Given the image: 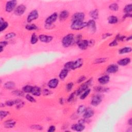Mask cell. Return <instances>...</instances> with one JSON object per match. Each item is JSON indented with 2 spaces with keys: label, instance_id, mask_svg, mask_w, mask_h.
<instances>
[{
  "label": "cell",
  "instance_id": "obj_50",
  "mask_svg": "<svg viewBox=\"0 0 132 132\" xmlns=\"http://www.w3.org/2000/svg\"><path fill=\"white\" fill-rule=\"evenodd\" d=\"M118 44V41L116 39H115L112 41V42H110L109 43V47H116V46H117Z\"/></svg>",
  "mask_w": 132,
  "mask_h": 132
},
{
  "label": "cell",
  "instance_id": "obj_45",
  "mask_svg": "<svg viewBox=\"0 0 132 132\" xmlns=\"http://www.w3.org/2000/svg\"><path fill=\"white\" fill-rule=\"evenodd\" d=\"M31 129L41 131V130H43V127L42 126L40 125L34 124V125H32L31 126Z\"/></svg>",
  "mask_w": 132,
  "mask_h": 132
},
{
  "label": "cell",
  "instance_id": "obj_39",
  "mask_svg": "<svg viewBox=\"0 0 132 132\" xmlns=\"http://www.w3.org/2000/svg\"><path fill=\"white\" fill-rule=\"evenodd\" d=\"M73 62L74 61H70L67 62V63H66L64 65V68L69 70V71L70 70H72Z\"/></svg>",
  "mask_w": 132,
  "mask_h": 132
},
{
  "label": "cell",
  "instance_id": "obj_32",
  "mask_svg": "<svg viewBox=\"0 0 132 132\" xmlns=\"http://www.w3.org/2000/svg\"><path fill=\"white\" fill-rule=\"evenodd\" d=\"M91 92V89H87V90H86L85 91H84L83 92H82L81 95H80V98L81 100H84V99L87 97L88 96V95L89 94V93H90Z\"/></svg>",
  "mask_w": 132,
  "mask_h": 132
},
{
  "label": "cell",
  "instance_id": "obj_11",
  "mask_svg": "<svg viewBox=\"0 0 132 132\" xmlns=\"http://www.w3.org/2000/svg\"><path fill=\"white\" fill-rule=\"evenodd\" d=\"M39 39L41 42L43 43H50L53 39V37L51 36H48L45 35H40L39 36Z\"/></svg>",
  "mask_w": 132,
  "mask_h": 132
},
{
  "label": "cell",
  "instance_id": "obj_7",
  "mask_svg": "<svg viewBox=\"0 0 132 132\" xmlns=\"http://www.w3.org/2000/svg\"><path fill=\"white\" fill-rule=\"evenodd\" d=\"M102 101V97L101 95L96 94L92 97V100L91 101V105H92L93 106L96 107L99 105H100Z\"/></svg>",
  "mask_w": 132,
  "mask_h": 132
},
{
  "label": "cell",
  "instance_id": "obj_30",
  "mask_svg": "<svg viewBox=\"0 0 132 132\" xmlns=\"http://www.w3.org/2000/svg\"><path fill=\"white\" fill-rule=\"evenodd\" d=\"M108 22L110 24H114L117 23L118 22V19L116 16H111L108 18Z\"/></svg>",
  "mask_w": 132,
  "mask_h": 132
},
{
  "label": "cell",
  "instance_id": "obj_53",
  "mask_svg": "<svg viewBox=\"0 0 132 132\" xmlns=\"http://www.w3.org/2000/svg\"><path fill=\"white\" fill-rule=\"evenodd\" d=\"M86 79V77L85 76H82L77 80V83H81L82 82H84Z\"/></svg>",
  "mask_w": 132,
  "mask_h": 132
},
{
  "label": "cell",
  "instance_id": "obj_42",
  "mask_svg": "<svg viewBox=\"0 0 132 132\" xmlns=\"http://www.w3.org/2000/svg\"><path fill=\"white\" fill-rule=\"evenodd\" d=\"M9 114V111L4 110H1L0 111V118H1V120H2L3 119H4V118L7 117Z\"/></svg>",
  "mask_w": 132,
  "mask_h": 132
},
{
  "label": "cell",
  "instance_id": "obj_40",
  "mask_svg": "<svg viewBox=\"0 0 132 132\" xmlns=\"http://www.w3.org/2000/svg\"><path fill=\"white\" fill-rule=\"evenodd\" d=\"M16 36V34L14 32H10L7 34L5 36V38L6 40H9L14 38V37Z\"/></svg>",
  "mask_w": 132,
  "mask_h": 132
},
{
  "label": "cell",
  "instance_id": "obj_3",
  "mask_svg": "<svg viewBox=\"0 0 132 132\" xmlns=\"http://www.w3.org/2000/svg\"><path fill=\"white\" fill-rule=\"evenodd\" d=\"M92 81V78H91V79L88 80L87 81L84 82V83L82 84L80 87V88L76 90V94L77 96H80V95L84 91H85L86 90L88 89L89 86L91 84Z\"/></svg>",
  "mask_w": 132,
  "mask_h": 132
},
{
  "label": "cell",
  "instance_id": "obj_20",
  "mask_svg": "<svg viewBox=\"0 0 132 132\" xmlns=\"http://www.w3.org/2000/svg\"><path fill=\"white\" fill-rule=\"evenodd\" d=\"M131 60L130 58H123L121 59H120L118 61L117 64L119 66H125L127 65H129L131 63Z\"/></svg>",
  "mask_w": 132,
  "mask_h": 132
},
{
  "label": "cell",
  "instance_id": "obj_44",
  "mask_svg": "<svg viewBox=\"0 0 132 132\" xmlns=\"http://www.w3.org/2000/svg\"><path fill=\"white\" fill-rule=\"evenodd\" d=\"M25 98L26 100L29 101V102H32V103H35L36 102V99L33 97H32V96H31V95H30L29 94H27L26 95V96H25Z\"/></svg>",
  "mask_w": 132,
  "mask_h": 132
},
{
  "label": "cell",
  "instance_id": "obj_2",
  "mask_svg": "<svg viewBox=\"0 0 132 132\" xmlns=\"http://www.w3.org/2000/svg\"><path fill=\"white\" fill-rule=\"evenodd\" d=\"M87 27V22L84 21H73L71 25V28L74 31L81 30Z\"/></svg>",
  "mask_w": 132,
  "mask_h": 132
},
{
  "label": "cell",
  "instance_id": "obj_41",
  "mask_svg": "<svg viewBox=\"0 0 132 132\" xmlns=\"http://www.w3.org/2000/svg\"><path fill=\"white\" fill-rule=\"evenodd\" d=\"M7 44L8 42L6 41H2L0 42V53H2L4 49L7 46Z\"/></svg>",
  "mask_w": 132,
  "mask_h": 132
},
{
  "label": "cell",
  "instance_id": "obj_35",
  "mask_svg": "<svg viewBox=\"0 0 132 132\" xmlns=\"http://www.w3.org/2000/svg\"><path fill=\"white\" fill-rule=\"evenodd\" d=\"M86 109V107L84 105H80L78 106V108L77 109V113L78 115L84 114Z\"/></svg>",
  "mask_w": 132,
  "mask_h": 132
},
{
  "label": "cell",
  "instance_id": "obj_25",
  "mask_svg": "<svg viewBox=\"0 0 132 132\" xmlns=\"http://www.w3.org/2000/svg\"><path fill=\"white\" fill-rule=\"evenodd\" d=\"M16 84L14 82L12 81H8L6 83H5L4 85V88H6V89L8 90H12L15 87Z\"/></svg>",
  "mask_w": 132,
  "mask_h": 132
},
{
  "label": "cell",
  "instance_id": "obj_17",
  "mask_svg": "<svg viewBox=\"0 0 132 132\" xmlns=\"http://www.w3.org/2000/svg\"><path fill=\"white\" fill-rule=\"evenodd\" d=\"M83 64H84V61L82 59L79 58L76 60L75 61L73 62L72 70H75L78 68H81L82 66L83 65Z\"/></svg>",
  "mask_w": 132,
  "mask_h": 132
},
{
  "label": "cell",
  "instance_id": "obj_10",
  "mask_svg": "<svg viewBox=\"0 0 132 132\" xmlns=\"http://www.w3.org/2000/svg\"><path fill=\"white\" fill-rule=\"evenodd\" d=\"M26 7L23 4H21V5L18 6L15 9L14 13L16 16H20L24 14L25 11H26Z\"/></svg>",
  "mask_w": 132,
  "mask_h": 132
},
{
  "label": "cell",
  "instance_id": "obj_14",
  "mask_svg": "<svg viewBox=\"0 0 132 132\" xmlns=\"http://www.w3.org/2000/svg\"><path fill=\"white\" fill-rule=\"evenodd\" d=\"M59 84V80L57 78H53L49 81L48 83V86L50 89L56 88Z\"/></svg>",
  "mask_w": 132,
  "mask_h": 132
},
{
  "label": "cell",
  "instance_id": "obj_18",
  "mask_svg": "<svg viewBox=\"0 0 132 132\" xmlns=\"http://www.w3.org/2000/svg\"><path fill=\"white\" fill-rule=\"evenodd\" d=\"M85 126L84 124H75L71 126V129L73 131H75L77 132H82L85 130Z\"/></svg>",
  "mask_w": 132,
  "mask_h": 132
},
{
  "label": "cell",
  "instance_id": "obj_16",
  "mask_svg": "<svg viewBox=\"0 0 132 132\" xmlns=\"http://www.w3.org/2000/svg\"><path fill=\"white\" fill-rule=\"evenodd\" d=\"M110 81V77L108 75H103L98 78V82L101 85H105L108 84Z\"/></svg>",
  "mask_w": 132,
  "mask_h": 132
},
{
  "label": "cell",
  "instance_id": "obj_38",
  "mask_svg": "<svg viewBox=\"0 0 132 132\" xmlns=\"http://www.w3.org/2000/svg\"><path fill=\"white\" fill-rule=\"evenodd\" d=\"M12 93L14 94L15 96H18V97H24V92L23 91L20 90H15L12 91Z\"/></svg>",
  "mask_w": 132,
  "mask_h": 132
},
{
  "label": "cell",
  "instance_id": "obj_21",
  "mask_svg": "<svg viewBox=\"0 0 132 132\" xmlns=\"http://www.w3.org/2000/svg\"><path fill=\"white\" fill-rule=\"evenodd\" d=\"M69 16V13L68 11L65 10L60 12V13L58 16L59 19L60 21H65L67 19Z\"/></svg>",
  "mask_w": 132,
  "mask_h": 132
},
{
  "label": "cell",
  "instance_id": "obj_29",
  "mask_svg": "<svg viewBox=\"0 0 132 132\" xmlns=\"http://www.w3.org/2000/svg\"><path fill=\"white\" fill-rule=\"evenodd\" d=\"M15 105H16V109H18L22 108L25 104L24 102H23L22 100H21L20 99H19L15 100Z\"/></svg>",
  "mask_w": 132,
  "mask_h": 132
},
{
  "label": "cell",
  "instance_id": "obj_4",
  "mask_svg": "<svg viewBox=\"0 0 132 132\" xmlns=\"http://www.w3.org/2000/svg\"><path fill=\"white\" fill-rule=\"evenodd\" d=\"M39 17V13L38 10H33L29 14L27 17V21L28 23H31L33 21L37 19Z\"/></svg>",
  "mask_w": 132,
  "mask_h": 132
},
{
  "label": "cell",
  "instance_id": "obj_56",
  "mask_svg": "<svg viewBox=\"0 0 132 132\" xmlns=\"http://www.w3.org/2000/svg\"><path fill=\"white\" fill-rule=\"evenodd\" d=\"M59 103L60 104H63L64 103V99L63 98H60L59 99Z\"/></svg>",
  "mask_w": 132,
  "mask_h": 132
},
{
  "label": "cell",
  "instance_id": "obj_12",
  "mask_svg": "<svg viewBox=\"0 0 132 132\" xmlns=\"http://www.w3.org/2000/svg\"><path fill=\"white\" fill-rule=\"evenodd\" d=\"M77 45L82 50H85L89 46V41L87 40H81L77 43Z\"/></svg>",
  "mask_w": 132,
  "mask_h": 132
},
{
  "label": "cell",
  "instance_id": "obj_36",
  "mask_svg": "<svg viewBox=\"0 0 132 132\" xmlns=\"http://www.w3.org/2000/svg\"><path fill=\"white\" fill-rule=\"evenodd\" d=\"M109 9L114 11H117L119 10V6L117 3H112L109 5Z\"/></svg>",
  "mask_w": 132,
  "mask_h": 132
},
{
  "label": "cell",
  "instance_id": "obj_52",
  "mask_svg": "<svg viewBox=\"0 0 132 132\" xmlns=\"http://www.w3.org/2000/svg\"><path fill=\"white\" fill-rule=\"evenodd\" d=\"M112 35H113L112 34H110V33H106L102 35V38L103 39H105L107 38H108V37H109L110 36H111Z\"/></svg>",
  "mask_w": 132,
  "mask_h": 132
},
{
  "label": "cell",
  "instance_id": "obj_37",
  "mask_svg": "<svg viewBox=\"0 0 132 132\" xmlns=\"http://www.w3.org/2000/svg\"><path fill=\"white\" fill-rule=\"evenodd\" d=\"M124 11L125 14H131L132 11V4H128L126 5L124 8Z\"/></svg>",
  "mask_w": 132,
  "mask_h": 132
},
{
  "label": "cell",
  "instance_id": "obj_22",
  "mask_svg": "<svg viewBox=\"0 0 132 132\" xmlns=\"http://www.w3.org/2000/svg\"><path fill=\"white\" fill-rule=\"evenodd\" d=\"M8 26V24L2 18H0V32H2L5 30Z\"/></svg>",
  "mask_w": 132,
  "mask_h": 132
},
{
  "label": "cell",
  "instance_id": "obj_33",
  "mask_svg": "<svg viewBox=\"0 0 132 132\" xmlns=\"http://www.w3.org/2000/svg\"><path fill=\"white\" fill-rule=\"evenodd\" d=\"M39 39V37L37 36V35L35 34V33H33L32 35L31 38V43L32 44H35L37 42H38Z\"/></svg>",
  "mask_w": 132,
  "mask_h": 132
},
{
  "label": "cell",
  "instance_id": "obj_15",
  "mask_svg": "<svg viewBox=\"0 0 132 132\" xmlns=\"http://www.w3.org/2000/svg\"><path fill=\"white\" fill-rule=\"evenodd\" d=\"M94 110L91 108H86V109L84 113L83 117L85 119H89L93 116Z\"/></svg>",
  "mask_w": 132,
  "mask_h": 132
},
{
  "label": "cell",
  "instance_id": "obj_43",
  "mask_svg": "<svg viewBox=\"0 0 132 132\" xmlns=\"http://www.w3.org/2000/svg\"><path fill=\"white\" fill-rule=\"evenodd\" d=\"M107 60L106 58H97L96 60L94 61V64H102L103 63H105V62Z\"/></svg>",
  "mask_w": 132,
  "mask_h": 132
},
{
  "label": "cell",
  "instance_id": "obj_9",
  "mask_svg": "<svg viewBox=\"0 0 132 132\" xmlns=\"http://www.w3.org/2000/svg\"><path fill=\"white\" fill-rule=\"evenodd\" d=\"M85 15L83 12H76L72 16V21H83L85 19Z\"/></svg>",
  "mask_w": 132,
  "mask_h": 132
},
{
  "label": "cell",
  "instance_id": "obj_57",
  "mask_svg": "<svg viewBox=\"0 0 132 132\" xmlns=\"http://www.w3.org/2000/svg\"><path fill=\"white\" fill-rule=\"evenodd\" d=\"M128 124H129L130 125H132V118H130L129 120H128Z\"/></svg>",
  "mask_w": 132,
  "mask_h": 132
},
{
  "label": "cell",
  "instance_id": "obj_28",
  "mask_svg": "<svg viewBox=\"0 0 132 132\" xmlns=\"http://www.w3.org/2000/svg\"><path fill=\"white\" fill-rule=\"evenodd\" d=\"M68 72H69V70L66 69L65 68L62 70L60 71L59 75V77L60 79L61 80H64L65 78L67 76Z\"/></svg>",
  "mask_w": 132,
  "mask_h": 132
},
{
  "label": "cell",
  "instance_id": "obj_58",
  "mask_svg": "<svg viewBox=\"0 0 132 132\" xmlns=\"http://www.w3.org/2000/svg\"><path fill=\"white\" fill-rule=\"evenodd\" d=\"M132 36H130V37H126V40L128 41H131L132 40Z\"/></svg>",
  "mask_w": 132,
  "mask_h": 132
},
{
  "label": "cell",
  "instance_id": "obj_48",
  "mask_svg": "<svg viewBox=\"0 0 132 132\" xmlns=\"http://www.w3.org/2000/svg\"><path fill=\"white\" fill-rule=\"evenodd\" d=\"M5 104L6 105V106H9V107H11V106H14V105H15V100H8V101H7Z\"/></svg>",
  "mask_w": 132,
  "mask_h": 132
},
{
  "label": "cell",
  "instance_id": "obj_34",
  "mask_svg": "<svg viewBox=\"0 0 132 132\" xmlns=\"http://www.w3.org/2000/svg\"><path fill=\"white\" fill-rule=\"evenodd\" d=\"M33 86L31 85H26L22 88V91L24 93H31Z\"/></svg>",
  "mask_w": 132,
  "mask_h": 132
},
{
  "label": "cell",
  "instance_id": "obj_49",
  "mask_svg": "<svg viewBox=\"0 0 132 132\" xmlns=\"http://www.w3.org/2000/svg\"><path fill=\"white\" fill-rule=\"evenodd\" d=\"M75 93L76 92H73L70 95V96L69 97L68 99V102L69 103H70V102H71L73 101L74 100V97H75Z\"/></svg>",
  "mask_w": 132,
  "mask_h": 132
},
{
  "label": "cell",
  "instance_id": "obj_51",
  "mask_svg": "<svg viewBox=\"0 0 132 132\" xmlns=\"http://www.w3.org/2000/svg\"><path fill=\"white\" fill-rule=\"evenodd\" d=\"M51 93L52 92L51 91L47 89H44L42 91V94L43 96H49V95H50Z\"/></svg>",
  "mask_w": 132,
  "mask_h": 132
},
{
  "label": "cell",
  "instance_id": "obj_19",
  "mask_svg": "<svg viewBox=\"0 0 132 132\" xmlns=\"http://www.w3.org/2000/svg\"><path fill=\"white\" fill-rule=\"evenodd\" d=\"M16 124V121L13 119H9L4 123V125L6 129H11L15 126Z\"/></svg>",
  "mask_w": 132,
  "mask_h": 132
},
{
  "label": "cell",
  "instance_id": "obj_27",
  "mask_svg": "<svg viewBox=\"0 0 132 132\" xmlns=\"http://www.w3.org/2000/svg\"><path fill=\"white\" fill-rule=\"evenodd\" d=\"M89 15L92 20H97L99 18V11L98 9H94L89 12Z\"/></svg>",
  "mask_w": 132,
  "mask_h": 132
},
{
  "label": "cell",
  "instance_id": "obj_23",
  "mask_svg": "<svg viewBox=\"0 0 132 132\" xmlns=\"http://www.w3.org/2000/svg\"><path fill=\"white\" fill-rule=\"evenodd\" d=\"M32 94L34 96L39 97L41 93V90L40 87L38 86H34L32 91Z\"/></svg>",
  "mask_w": 132,
  "mask_h": 132
},
{
  "label": "cell",
  "instance_id": "obj_55",
  "mask_svg": "<svg viewBox=\"0 0 132 132\" xmlns=\"http://www.w3.org/2000/svg\"><path fill=\"white\" fill-rule=\"evenodd\" d=\"M132 15L131 14H125V15L123 16V18L125 19L127 18H132Z\"/></svg>",
  "mask_w": 132,
  "mask_h": 132
},
{
  "label": "cell",
  "instance_id": "obj_47",
  "mask_svg": "<svg viewBox=\"0 0 132 132\" xmlns=\"http://www.w3.org/2000/svg\"><path fill=\"white\" fill-rule=\"evenodd\" d=\"M73 83L72 82H70L66 86V89H67V91H70L73 88Z\"/></svg>",
  "mask_w": 132,
  "mask_h": 132
},
{
  "label": "cell",
  "instance_id": "obj_26",
  "mask_svg": "<svg viewBox=\"0 0 132 132\" xmlns=\"http://www.w3.org/2000/svg\"><path fill=\"white\" fill-rule=\"evenodd\" d=\"M132 51V49L131 47H124L121 48V49H120L119 50V54H126V53H131Z\"/></svg>",
  "mask_w": 132,
  "mask_h": 132
},
{
  "label": "cell",
  "instance_id": "obj_13",
  "mask_svg": "<svg viewBox=\"0 0 132 132\" xmlns=\"http://www.w3.org/2000/svg\"><path fill=\"white\" fill-rule=\"evenodd\" d=\"M119 67L118 65L115 64L110 65L106 69V71L108 73H115L118 72Z\"/></svg>",
  "mask_w": 132,
  "mask_h": 132
},
{
  "label": "cell",
  "instance_id": "obj_46",
  "mask_svg": "<svg viewBox=\"0 0 132 132\" xmlns=\"http://www.w3.org/2000/svg\"><path fill=\"white\" fill-rule=\"evenodd\" d=\"M82 35H77L75 37H74V40H73V42H75V43H77L80 41L82 40Z\"/></svg>",
  "mask_w": 132,
  "mask_h": 132
},
{
  "label": "cell",
  "instance_id": "obj_5",
  "mask_svg": "<svg viewBox=\"0 0 132 132\" xmlns=\"http://www.w3.org/2000/svg\"><path fill=\"white\" fill-rule=\"evenodd\" d=\"M58 15L57 12H54L52 14L46 19L45 21V25H53L58 18Z\"/></svg>",
  "mask_w": 132,
  "mask_h": 132
},
{
  "label": "cell",
  "instance_id": "obj_1",
  "mask_svg": "<svg viewBox=\"0 0 132 132\" xmlns=\"http://www.w3.org/2000/svg\"><path fill=\"white\" fill-rule=\"evenodd\" d=\"M74 35L72 34H69L65 36L62 39L61 43L63 47L65 48H68L71 45L73 42Z\"/></svg>",
  "mask_w": 132,
  "mask_h": 132
},
{
  "label": "cell",
  "instance_id": "obj_6",
  "mask_svg": "<svg viewBox=\"0 0 132 132\" xmlns=\"http://www.w3.org/2000/svg\"><path fill=\"white\" fill-rule=\"evenodd\" d=\"M87 27L88 28L90 33H95L97 31L96 22L94 20H90L87 22Z\"/></svg>",
  "mask_w": 132,
  "mask_h": 132
},
{
  "label": "cell",
  "instance_id": "obj_24",
  "mask_svg": "<svg viewBox=\"0 0 132 132\" xmlns=\"http://www.w3.org/2000/svg\"><path fill=\"white\" fill-rule=\"evenodd\" d=\"M94 90L98 92H107L109 90V88L107 87H104L101 86H98L95 87L94 88Z\"/></svg>",
  "mask_w": 132,
  "mask_h": 132
},
{
  "label": "cell",
  "instance_id": "obj_31",
  "mask_svg": "<svg viewBox=\"0 0 132 132\" xmlns=\"http://www.w3.org/2000/svg\"><path fill=\"white\" fill-rule=\"evenodd\" d=\"M25 28L28 31H32L38 30V27L35 24H28L25 26Z\"/></svg>",
  "mask_w": 132,
  "mask_h": 132
},
{
  "label": "cell",
  "instance_id": "obj_8",
  "mask_svg": "<svg viewBox=\"0 0 132 132\" xmlns=\"http://www.w3.org/2000/svg\"><path fill=\"white\" fill-rule=\"evenodd\" d=\"M17 4L16 1H9L6 3L5 6V10L7 12H10L13 11Z\"/></svg>",
  "mask_w": 132,
  "mask_h": 132
},
{
  "label": "cell",
  "instance_id": "obj_54",
  "mask_svg": "<svg viewBox=\"0 0 132 132\" xmlns=\"http://www.w3.org/2000/svg\"><path fill=\"white\" fill-rule=\"evenodd\" d=\"M56 130V127L54 125H51L49 127L48 130V132H55Z\"/></svg>",
  "mask_w": 132,
  "mask_h": 132
},
{
  "label": "cell",
  "instance_id": "obj_59",
  "mask_svg": "<svg viewBox=\"0 0 132 132\" xmlns=\"http://www.w3.org/2000/svg\"><path fill=\"white\" fill-rule=\"evenodd\" d=\"M4 106H5V105H4V104H3V103H1V107H4Z\"/></svg>",
  "mask_w": 132,
  "mask_h": 132
}]
</instances>
